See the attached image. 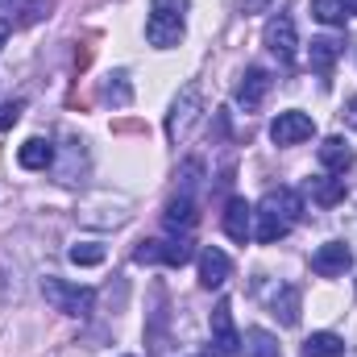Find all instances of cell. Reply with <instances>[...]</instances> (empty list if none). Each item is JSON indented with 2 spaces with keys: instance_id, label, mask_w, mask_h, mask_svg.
<instances>
[{
  "instance_id": "1",
  "label": "cell",
  "mask_w": 357,
  "mask_h": 357,
  "mask_svg": "<svg viewBox=\"0 0 357 357\" xmlns=\"http://www.w3.org/2000/svg\"><path fill=\"white\" fill-rule=\"evenodd\" d=\"M42 295H46V303H50L54 312L75 316V320L91 316V307H96V291H91V287L67 282V278H54V274H46V278H42Z\"/></svg>"
},
{
  "instance_id": "2",
  "label": "cell",
  "mask_w": 357,
  "mask_h": 357,
  "mask_svg": "<svg viewBox=\"0 0 357 357\" xmlns=\"http://www.w3.org/2000/svg\"><path fill=\"white\" fill-rule=\"evenodd\" d=\"M133 262L142 266H187L191 262V241L187 237H162V241H142L133 250Z\"/></svg>"
},
{
  "instance_id": "3",
  "label": "cell",
  "mask_w": 357,
  "mask_h": 357,
  "mask_svg": "<svg viewBox=\"0 0 357 357\" xmlns=\"http://www.w3.org/2000/svg\"><path fill=\"white\" fill-rule=\"evenodd\" d=\"M199 112H204V96L195 84H187V88L178 91V100L171 104V116H167V133H171V142H183L187 133H191V125L199 121Z\"/></svg>"
},
{
  "instance_id": "4",
  "label": "cell",
  "mask_w": 357,
  "mask_h": 357,
  "mask_svg": "<svg viewBox=\"0 0 357 357\" xmlns=\"http://www.w3.org/2000/svg\"><path fill=\"white\" fill-rule=\"evenodd\" d=\"M307 137H316V121L307 112H299V108H287V112H278L270 121V142L274 146H299Z\"/></svg>"
},
{
  "instance_id": "5",
  "label": "cell",
  "mask_w": 357,
  "mask_h": 357,
  "mask_svg": "<svg viewBox=\"0 0 357 357\" xmlns=\"http://www.w3.org/2000/svg\"><path fill=\"white\" fill-rule=\"evenodd\" d=\"M262 42H266V50L282 63V67H291V63H295V46H299V42H295V21H291V17H282V13H278V17H270Z\"/></svg>"
},
{
  "instance_id": "6",
  "label": "cell",
  "mask_w": 357,
  "mask_h": 357,
  "mask_svg": "<svg viewBox=\"0 0 357 357\" xmlns=\"http://www.w3.org/2000/svg\"><path fill=\"white\" fill-rule=\"evenodd\" d=\"M183 33H187L183 17H167V13H150L146 17V42L154 50H175L178 42H183Z\"/></svg>"
},
{
  "instance_id": "7",
  "label": "cell",
  "mask_w": 357,
  "mask_h": 357,
  "mask_svg": "<svg viewBox=\"0 0 357 357\" xmlns=\"http://www.w3.org/2000/svg\"><path fill=\"white\" fill-rule=\"evenodd\" d=\"M212 345L220 357L241 354V337H237V324H233V307L229 303H216L212 307Z\"/></svg>"
},
{
  "instance_id": "8",
  "label": "cell",
  "mask_w": 357,
  "mask_h": 357,
  "mask_svg": "<svg viewBox=\"0 0 357 357\" xmlns=\"http://www.w3.org/2000/svg\"><path fill=\"white\" fill-rule=\"evenodd\" d=\"M349 266H354V250H349L345 241H324V245L312 254V270H316L320 278H337V274H345Z\"/></svg>"
},
{
  "instance_id": "9",
  "label": "cell",
  "mask_w": 357,
  "mask_h": 357,
  "mask_svg": "<svg viewBox=\"0 0 357 357\" xmlns=\"http://www.w3.org/2000/svg\"><path fill=\"white\" fill-rule=\"evenodd\" d=\"M270 71L266 67H250L245 75H241V84H237V108H245V112H258L262 108V100L270 96Z\"/></svg>"
},
{
  "instance_id": "10",
  "label": "cell",
  "mask_w": 357,
  "mask_h": 357,
  "mask_svg": "<svg viewBox=\"0 0 357 357\" xmlns=\"http://www.w3.org/2000/svg\"><path fill=\"white\" fill-rule=\"evenodd\" d=\"M229 274H233V262H229L225 250L208 245V250L199 254V287H204V291H220V287L229 282Z\"/></svg>"
},
{
  "instance_id": "11",
  "label": "cell",
  "mask_w": 357,
  "mask_h": 357,
  "mask_svg": "<svg viewBox=\"0 0 357 357\" xmlns=\"http://www.w3.org/2000/svg\"><path fill=\"white\" fill-rule=\"evenodd\" d=\"M195 220H199V212H195V195H191V191H178L175 199L167 204V212H162V225H167L175 237H187V233L195 229Z\"/></svg>"
},
{
  "instance_id": "12",
  "label": "cell",
  "mask_w": 357,
  "mask_h": 357,
  "mask_svg": "<svg viewBox=\"0 0 357 357\" xmlns=\"http://www.w3.org/2000/svg\"><path fill=\"white\" fill-rule=\"evenodd\" d=\"M225 233H229L237 245H245V241L254 237V208H250L241 195H233V199L225 204Z\"/></svg>"
},
{
  "instance_id": "13",
  "label": "cell",
  "mask_w": 357,
  "mask_h": 357,
  "mask_svg": "<svg viewBox=\"0 0 357 357\" xmlns=\"http://www.w3.org/2000/svg\"><path fill=\"white\" fill-rule=\"evenodd\" d=\"M299 303H303V291H299L295 282H282V287L270 295V316H274L278 324L295 328V324H299Z\"/></svg>"
},
{
  "instance_id": "14",
  "label": "cell",
  "mask_w": 357,
  "mask_h": 357,
  "mask_svg": "<svg viewBox=\"0 0 357 357\" xmlns=\"http://www.w3.org/2000/svg\"><path fill=\"white\" fill-rule=\"evenodd\" d=\"M354 162H357V154L345 137H324L320 142V167L328 175H345V171H354Z\"/></svg>"
},
{
  "instance_id": "15",
  "label": "cell",
  "mask_w": 357,
  "mask_h": 357,
  "mask_svg": "<svg viewBox=\"0 0 357 357\" xmlns=\"http://www.w3.org/2000/svg\"><path fill=\"white\" fill-rule=\"evenodd\" d=\"M50 162H54V146L46 137H29V142L17 146V167L21 171H46Z\"/></svg>"
},
{
  "instance_id": "16",
  "label": "cell",
  "mask_w": 357,
  "mask_h": 357,
  "mask_svg": "<svg viewBox=\"0 0 357 357\" xmlns=\"http://www.w3.org/2000/svg\"><path fill=\"white\" fill-rule=\"evenodd\" d=\"M337 59H341V42L337 38H312V46H307V63H312V71L316 75H333V67H337Z\"/></svg>"
},
{
  "instance_id": "17",
  "label": "cell",
  "mask_w": 357,
  "mask_h": 357,
  "mask_svg": "<svg viewBox=\"0 0 357 357\" xmlns=\"http://www.w3.org/2000/svg\"><path fill=\"white\" fill-rule=\"evenodd\" d=\"M262 208L278 212V216H282L287 225H295V220L303 216V195H299V191H291V187H278V191H266Z\"/></svg>"
},
{
  "instance_id": "18",
  "label": "cell",
  "mask_w": 357,
  "mask_h": 357,
  "mask_svg": "<svg viewBox=\"0 0 357 357\" xmlns=\"http://www.w3.org/2000/svg\"><path fill=\"white\" fill-rule=\"evenodd\" d=\"M254 216H258V229H254V237H258L262 245H274V241H282V237L291 233V225H287L278 212L262 208V204H258V212H254Z\"/></svg>"
},
{
  "instance_id": "19",
  "label": "cell",
  "mask_w": 357,
  "mask_h": 357,
  "mask_svg": "<svg viewBox=\"0 0 357 357\" xmlns=\"http://www.w3.org/2000/svg\"><path fill=\"white\" fill-rule=\"evenodd\" d=\"M307 191H312V199L320 204V208H337L341 199H345V178H333V175H320L307 183Z\"/></svg>"
},
{
  "instance_id": "20",
  "label": "cell",
  "mask_w": 357,
  "mask_h": 357,
  "mask_svg": "<svg viewBox=\"0 0 357 357\" xmlns=\"http://www.w3.org/2000/svg\"><path fill=\"white\" fill-rule=\"evenodd\" d=\"M303 357H345V341L337 333H312L303 341Z\"/></svg>"
},
{
  "instance_id": "21",
  "label": "cell",
  "mask_w": 357,
  "mask_h": 357,
  "mask_svg": "<svg viewBox=\"0 0 357 357\" xmlns=\"http://www.w3.org/2000/svg\"><path fill=\"white\" fill-rule=\"evenodd\" d=\"M245 357H282V345L266 328H250L245 333Z\"/></svg>"
},
{
  "instance_id": "22",
  "label": "cell",
  "mask_w": 357,
  "mask_h": 357,
  "mask_svg": "<svg viewBox=\"0 0 357 357\" xmlns=\"http://www.w3.org/2000/svg\"><path fill=\"white\" fill-rule=\"evenodd\" d=\"M312 17H316L320 25H345L349 4H345V0H312Z\"/></svg>"
},
{
  "instance_id": "23",
  "label": "cell",
  "mask_w": 357,
  "mask_h": 357,
  "mask_svg": "<svg viewBox=\"0 0 357 357\" xmlns=\"http://www.w3.org/2000/svg\"><path fill=\"white\" fill-rule=\"evenodd\" d=\"M104 100L116 104V108H125V104L133 100V88H129V75H125V71H112V75L104 79Z\"/></svg>"
},
{
  "instance_id": "24",
  "label": "cell",
  "mask_w": 357,
  "mask_h": 357,
  "mask_svg": "<svg viewBox=\"0 0 357 357\" xmlns=\"http://www.w3.org/2000/svg\"><path fill=\"white\" fill-rule=\"evenodd\" d=\"M67 258H71L75 266H100V262H104V245H100V241H79V245L67 250Z\"/></svg>"
},
{
  "instance_id": "25",
  "label": "cell",
  "mask_w": 357,
  "mask_h": 357,
  "mask_svg": "<svg viewBox=\"0 0 357 357\" xmlns=\"http://www.w3.org/2000/svg\"><path fill=\"white\" fill-rule=\"evenodd\" d=\"M50 0H29L25 8H21V17H17V25H33V21H42V17H50Z\"/></svg>"
},
{
  "instance_id": "26",
  "label": "cell",
  "mask_w": 357,
  "mask_h": 357,
  "mask_svg": "<svg viewBox=\"0 0 357 357\" xmlns=\"http://www.w3.org/2000/svg\"><path fill=\"white\" fill-rule=\"evenodd\" d=\"M21 112H25V100H8V104H0V133L13 129V125L21 121Z\"/></svg>"
},
{
  "instance_id": "27",
  "label": "cell",
  "mask_w": 357,
  "mask_h": 357,
  "mask_svg": "<svg viewBox=\"0 0 357 357\" xmlns=\"http://www.w3.org/2000/svg\"><path fill=\"white\" fill-rule=\"evenodd\" d=\"M191 0H150V13H167V17H183Z\"/></svg>"
},
{
  "instance_id": "28",
  "label": "cell",
  "mask_w": 357,
  "mask_h": 357,
  "mask_svg": "<svg viewBox=\"0 0 357 357\" xmlns=\"http://www.w3.org/2000/svg\"><path fill=\"white\" fill-rule=\"evenodd\" d=\"M270 4H274V0H241V13H245V17H254V13H266Z\"/></svg>"
},
{
  "instance_id": "29",
  "label": "cell",
  "mask_w": 357,
  "mask_h": 357,
  "mask_svg": "<svg viewBox=\"0 0 357 357\" xmlns=\"http://www.w3.org/2000/svg\"><path fill=\"white\" fill-rule=\"evenodd\" d=\"M341 116H345V125H349V129H357V96L345 100V112H341Z\"/></svg>"
},
{
  "instance_id": "30",
  "label": "cell",
  "mask_w": 357,
  "mask_h": 357,
  "mask_svg": "<svg viewBox=\"0 0 357 357\" xmlns=\"http://www.w3.org/2000/svg\"><path fill=\"white\" fill-rule=\"evenodd\" d=\"M4 38H8V25H4V21H0V46H4Z\"/></svg>"
},
{
  "instance_id": "31",
  "label": "cell",
  "mask_w": 357,
  "mask_h": 357,
  "mask_svg": "<svg viewBox=\"0 0 357 357\" xmlns=\"http://www.w3.org/2000/svg\"><path fill=\"white\" fill-rule=\"evenodd\" d=\"M345 4H349V13H357V0H345Z\"/></svg>"
},
{
  "instance_id": "32",
  "label": "cell",
  "mask_w": 357,
  "mask_h": 357,
  "mask_svg": "<svg viewBox=\"0 0 357 357\" xmlns=\"http://www.w3.org/2000/svg\"><path fill=\"white\" fill-rule=\"evenodd\" d=\"M8 4H13V0H0V13H4V8H8Z\"/></svg>"
}]
</instances>
